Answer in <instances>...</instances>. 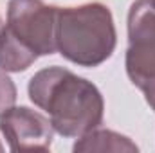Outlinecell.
Masks as SVG:
<instances>
[{"label":"cell","mask_w":155,"mask_h":153,"mask_svg":"<svg viewBox=\"0 0 155 153\" xmlns=\"http://www.w3.org/2000/svg\"><path fill=\"white\" fill-rule=\"evenodd\" d=\"M29 99L47 112L56 133L81 137L103 122L105 101L99 88L63 67L38 70L27 85Z\"/></svg>","instance_id":"1"},{"label":"cell","mask_w":155,"mask_h":153,"mask_svg":"<svg viewBox=\"0 0 155 153\" xmlns=\"http://www.w3.org/2000/svg\"><path fill=\"white\" fill-rule=\"evenodd\" d=\"M112 11L101 2L60 7L56 22V50L79 67L105 63L116 49Z\"/></svg>","instance_id":"2"},{"label":"cell","mask_w":155,"mask_h":153,"mask_svg":"<svg viewBox=\"0 0 155 153\" xmlns=\"http://www.w3.org/2000/svg\"><path fill=\"white\" fill-rule=\"evenodd\" d=\"M58 9L43 0H9L5 25L38 58L51 56L56 52Z\"/></svg>","instance_id":"3"},{"label":"cell","mask_w":155,"mask_h":153,"mask_svg":"<svg viewBox=\"0 0 155 153\" xmlns=\"http://www.w3.org/2000/svg\"><path fill=\"white\" fill-rule=\"evenodd\" d=\"M126 74L135 86L155 77V7L150 0H135L128 11Z\"/></svg>","instance_id":"4"},{"label":"cell","mask_w":155,"mask_h":153,"mask_svg":"<svg viewBox=\"0 0 155 153\" xmlns=\"http://www.w3.org/2000/svg\"><path fill=\"white\" fill-rule=\"evenodd\" d=\"M0 132L11 151H47L52 146L51 119L27 106H13L0 117Z\"/></svg>","instance_id":"5"},{"label":"cell","mask_w":155,"mask_h":153,"mask_svg":"<svg viewBox=\"0 0 155 153\" xmlns=\"http://www.w3.org/2000/svg\"><path fill=\"white\" fill-rule=\"evenodd\" d=\"M79 153L90 151H116V153H135L139 146L126 135H121L112 130H99L94 128L92 132L78 137L76 144L72 148Z\"/></svg>","instance_id":"6"},{"label":"cell","mask_w":155,"mask_h":153,"mask_svg":"<svg viewBox=\"0 0 155 153\" xmlns=\"http://www.w3.org/2000/svg\"><path fill=\"white\" fill-rule=\"evenodd\" d=\"M38 56L16 38L7 25L0 27V69L5 72H24L27 70Z\"/></svg>","instance_id":"7"},{"label":"cell","mask_w":155,"mask_h":153,"mask_svg":"<svg viewBox=\"0 0 155 153\" xmlns=\"http://www.w3.org/2000/svg\"><path fill=\"white\" fill-rule=\"evenodd\" d=\"M16 103V86L5 70L0 69V117Z\"/></svg>","instance_id":"8"},{"label":"cell","mask_w":155,"mask_h":153,"mask_svg":"<svg viewBox=\"0 0 155 153\" xmlns=\"http://www.w3.org/2000/svg\"><path fill=\"white\" fill-rule=\"evenodd\" d=\"M143 94H144V99L146 103L150 105V108L155 112V77H152L150 81H146L143 86H141Z\"/></svg>","instance_id":"9"},{"label":"cell","mask_w":155,"mask_h":153,"mask_svg":"<svg viewBox=\"0 0 155 153\" xmlns=\"http://www.w3.org/2000/svg\"><path fill=\"white\" fill-rule=\"evenodd\" d=\"M150 4H152V5L155 7V0H150Z\"/></svg>","instance_id":"10"},{"label":"cell","mask_w":155,"mask_h":153,"mask_svg":"<svg viewBox=\"0 0 155 153\" xmlns=\"http://www.w3.org/2000/svg\"><path fill=\"white\" fill-rule=\"evenodd\" d=\"M0 151H4V146H2V142H0Z\"/></svg>","instance_id":"11"}]
</instances>
